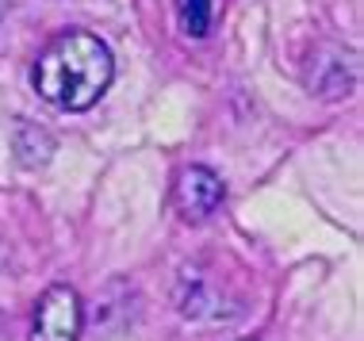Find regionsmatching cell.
<instances>
[{"instance_id":"5b68a950","label":"cell","mask_w":364,"mask_h":341,"mask_svg":"<svg viewBox=\"0 0 364 341\" xmlns=\"http://www.w3.org/2000/svg\"><path fill=\"white\" fill-rule=\"evenodd\" d=\"M16 153H19L23 165H46L50 153H54V142H50L46 131H38V126H31V123H19L16 126Z\"/></svg>"},{"instance_id":"3957f363","label":"cell","mask_w":364,"mask_h":341,"mask_svg":"<svg viewBox=\"0 0 364 341\" xmlns=\"http://www.w3.org/2000/svg\"><path fill=\"white\" fill-rule=\"evenodd\" d=\"M81 337V296L70 284H54L35 303L31 341H77Z\"/></svg>"},{"instance_id":"277c9868","label":"cell","mask_w":364,"mask_h":341,"mask_svg":"<svg viewBox=\"0 0 364 341\" xmlns=\"http://www.w3.org/2000/svg\"><path fill=\"white\" fill-rule=\"evenodd\" d=\"M357 77H360V65H357V50H346V46H322L318 54L311 58V89L326 100H338V96H349L357 89Z\"/></svg>"},{"instance_id":"6da1fadb","label":"cell","mask_w":364,"mask_h":341,"mask_svg":"<svg viewBox=\"0 0 364 341\" xmlns=\"http://www.w3.org/2000/svg\"><path fill=\"white\" fill-rule=\"evenodd\" d=\"M115 58L107 43L92 31L58 35L35 62V92L62 112H88L112 89Z\"/></svg>"},{"instance_id":"8992f818","label":"cell","mask_w":364,"mask_h":341,"mask_svg":"<svg viewBox=\"0 0 364 341\" xmlns=\"http://www.w3.org/2000/svg\"><path fill=\"white\" fill-rule=\"evenodd\" d=\"M173 8H176V23L188 38H203L211 31V16H215L211 0H173Z\"/></svg>"},{"instance_id":"7a4b0ae2","label":"cell","mask_w":364,"mask_h":341,"mask_svg":"<svg viewBox=\"0 0 364 341\" xmlns=\"http://www.w3.org/2000/svg\"><path fill=\"white\" fill-rule=\"evenodd\" d=\"M223 200H226V184L215 169H208V165H188V169H181V177L173 184V207L184 222L211 219Z\"/></svg>"}]
</instances>
